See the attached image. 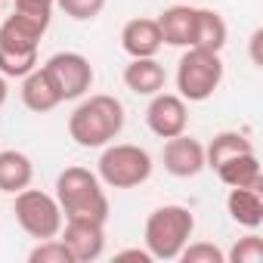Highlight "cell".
I'll list each match as a JSON object with an SVG mask.
<instances>
[{
  "label": "cell",
  "mask_w": 263,
  "mask_h": 263,
  "mask_svg": "<svg viewBox=\"0 0 263 263\" xmlns=\"http://www.w3.org/2000/svg\"><path fill=\"white\" fill-rule=\"evenodd\" d=\"M124 121H127V115H124L121 99H115L108 93L81 96L78 108L68 118V137L81 149H102L118 140V134L124 130Z\"/></svg>",
  "instance_id": "obj_1"
},
{
  "label": "cell",
  "mask_w": 263,
  "mask_h": 263,
  "mask_svg": "<svg viewBox=\"0 0 263 263\" xmlns=\"http://www.w3.org/2000/svg\"><path fill=\"white\" fill-rule=\"evenodd\" d=\"M56 201L62 217H87V220H108V195L102 180L87 167H65L56 177Z\"/></svg>",
  "instance_id": "obj_2"
},
{
  "label": "cell",
  "mask_w": 263,
  "mask_h": 263,
  "mask_svg": "<svg viewBox=\"0 0 263 263\" xmlns=\"http://www.w3.org/2000/svg\"><path fill=\"white\" fill-rule=\"evenodd\" d=\"M195 232V214L183 204H161L146 220V251L152 260H177Z\"/></svg>",
  "instance_id": "obj_3"
},
{
  "label": "cell",
  "mask_w": 263,
  "mask_h": 263,
  "mask_svg": "<svg viewBox=\"0 0 263 263\" xmlns=\"http://www.w3.org/2000/svg\"><path fill=\"white\" fill-rule=\"evenodd\" d=\"M152 155L134 143H108L96 161V177L111 189H137L152 177Z\"/></svg>",
  "instance_id": "obj_4"
},
{
  "label": "cell",
  "mask_w": 263,
  "mask_h": 263,
  "mask_svg": "<svg viewBox=\"0 0 263 263\" xmlns=\"http://www.w3.org/2000/svg\"><path fill=\"white\" fill-rule=\"evenodd\" d=\"M223 81V59L220 53L201 50V47H186L177 65V90L186 102H204L217 93Z\"/></svg>",
  "instance_id": "obj_5"
},
{
  "label": "cell",
  "mask_w": 263,
  "mask_h": 263,
  "mask_svg": "<svg viewBox=\"0 0 263 263\" xmlns=\"http://www.w3.org/2000/svg\"><path fill=\"white\" fill-rule=\"evenodd\" d=\"M13 214H16V223L22 226V232H28V235L37 238V241L56 238L59 229H62V223H65L56 195L41 192V189H28V186H25L22 192H16Z\"/></svg>",
  "instance_id": "obj_6"
},
{
  "label": "cell",
  "mask_w": 263,
  "mask_h": 263,
  "mask_svg": "<svg viewBox=\"0 0 263 263\" xmlns=\"http://www.w3.org/2000/svg\"><path fill=\"white\" fill-rule=\"evenodd\" d=\"M41 68H44L47 78L53 81V87H56V93H59L62 102L81 99V96H87L90 87H93V65H90V59L81 56V53H71V50L53 53Z\"/></svg>",
  "instance_id": "obj_7"
},
{
  "label": "cell",
  "mask_w": 263,
  "mask_h": 263,
  "mask_svg": "<svg viewBox=\"0 0 263 263\" xmlns=\"http://www.w3.org/2000/svg\"><path fill=\"white\" fill-rule=\"evenodd\" d=\"M62 245L71 251L74 263H90L99 260L105 251V223L87 220V217H68L59 229Z\"/></svg>",
  "instance_id": "obj_8"
},
{
  "label": "cell",
  "mask_w": 263,
  "mask_h": 263,
  "mask_svg": "<svg viewBox=\"0 0 263 263\" xmlns=\"http://www.w3.org/2000/svg\"><path fill=\"white\" fill-rule=\"evenodd\" d=\"M50 28V16H31L13 10V16L4 19L0 25V50L7 53H37L41 37Z\"/></svg>",
  "instance_id": "obj_9"
},
{
  "label": "cell",
  "mask_w": 263,
  "mask_h": 263,
  "mask_svg": "<svg viewBox=\"0 0 263 263\" xmlns=\"http://www.w3.org/2000/svg\"><path fill=\"white\" fill-rule=\"evenodd\" d=\"M146 124L158 140H171V137L186 134V127H189L186 99L180 93H164V90L155 93L149 108H146Z\"/></svg>",
  "instance_id": "obj_10"
},
{
  "label": "cell",
  "mask_w": 263,
  "mask_h": 263,
  "mask_svg": "<svg viewBox=\"0 0 263 263\" xmlns=\"http://www.w3.org/2000/svg\"><path fill=\"white\" fill-rule=\"evenodd\" d=\"M161 161H164V171L171 177H180V180H189V177H198L204 171V146L186 134L180 137H171L164 143V152H161Z\"/></svg>",
  "instance_id": "obj_11"
},
{
  "label": "cell",
  "mask_w": 263,
  "mask_h": 263,
  "mask_svg": "<svg viewBox=\"0 0 263 263\" xmlns=\"http://www.w3.org/2000/svg\"><path fill=\"white\" fill-rule=\"evenodd\" d=\"M121 47L130 59H143V56H155L164 47L158 19H130L121 28Z\"/></svg>",
  "instance_id": "obj_12"
},
{
  "label": "cell",
  "mask_w": 263,
  "mask_h": 263,
  "mask_svg": "<svg viewBox=\"0 0 263 263\" xmlns=\"http://www.w3.org/2000/svg\"><path fill=\"white\" fill-rule=\"evenodd\" d=\"M124 84L130 93L137 96H155L164 90L167 84V71L155 56H143V59H130L124 68Z\"/></svg>",
  "instance_id": "obj_13"
},
{
  "label": "cell",
  "mask_w": 263,
  "mask_h": 263,
  "mask_svg": "<svg viewBox=\"0 0 263 263\" xmlns=\"http://www.w3.org/2000/svg\"><path fill=\"white\" fill-rule=\"evenodd\" d=\"M195 7H189V4H177V7H167L164 13H161V19H158V28H161V37H164V44H171V47H192V41H195Z\"/></svg>",
  "instance_id": "obj_14"
},
{
  "label": "cell",
  "mask_w": 263,
  "mask_h": 263,
  "mask_svg": "<svg viewBox=\"0 0 263 263\" xmlns=\"http://www.w3.org/2000/svg\"><path fill=\"white\" fill-rule=\"evenodd\" d=\"M217 177L232 189H263V174H260V161H257V152H241V155H232L226 161H220L217 167Z\"/></svg>",
  "instance_id": "obj_15"
},
{
  "label": "cell",
  "mask_w": 263,
  "mask_h": 263,
  "mask_svg": "<svg viewBox=\"0 0 263 263\" xmlns=\"http://www.w3.org/2000/svg\"><path fill=\"white\" fill-rule=\"evenodd\" d=\"M22 102L34 115H47V111H53L62 102L59 93H56V87H53V81L47 78V71L41 65L22 78Z\"/></svg>",
  "instance_id": "obj_16"
},
{
  "label": "cell",
  "mask_w": 263,
  "mask_h": 263,
  "mask_svg": "<svg viewBox=\"0 0 263 263\" xmlns=\"http://www.w3.org/2000/svg\"><path fill=\"white\" fill-rule=\"evenodd\" d=\"M31 180H34V164L25 152H16V149L0 152V192L16 195L25 186H31Z\"/></svg>",
  "instance_id": "obj_17"
},
{
  "label": "cell",
  "mask_w": 263,
  "mask_h": 263,
  "mask_svg": "<svg viewBox=\"0 0 263 263\" xmlns=\"http://www.w3.org/2000/svg\"><path fill=\"white\" fill-rule=\"evenodd\" d=\"M226 211H229V217L238 226L260 229V223H263V198H260V189H238V186H232L229 195H226Z\"/></svg>",
  "instance_id": "obj_18"
},
{
  "label": "cell",
  "mask_w": 263,
  "mask_h": 263,
  "mask_svg": "<svg viewBox=\"0 0 263 263\" xmlns=\"http://www.w3.org/2000/svg\"><path fill=\"white\" fill-rule=\"evenodd\" d=\"M226 41H229V28H226L223 16L217 10H198L195 13V41H192V47L220 53L226 47Z\"/></svg>",
  "instance_id": "obj_19"
},
{
  "label": "cell",
  "mask_w": 263,
  "mask_h": 263,
  "mask_svg": "<svg viewBox=\"0 0 263 263\" xmlns=\"http://www.w3.org/2000/svg\"><path fill=\"white\" fill-rule=\"evenodd\" d=\"M241 152H254L251 140L245 134H238V130H223V134H217L211 140V146L204 149V167H217L220 161L232 158V155H241Z\"/></svg>",
  "instance_id": "obj_20"
},
{
  "label": "cell",
  "mask_w": 263,
  "mask_h": 263,
  "mask_svg": "<svg viewBox=\"0 0 263 263\" xmlns=\"http://www.w3.org/2000/svg\"><path fill=\"white\" fill-rule=\"evenodd\" d=\"M28 263H74V257L62 245V238H44L37 241V248H31Z\"/></svg>",
  "instance_id": "obj_21"
},
{
  "label": "cell",
  "mask_w": 263,
  "mask_h": 263,
  "mask_svg": "<svg viewBox=\"0 0 263 263\" xmlns=\"http://www.w3.org/2000/svg\"><path fill=\"white\" fill-rule=\"evenodd\" d=\"M37 68V53H7L0 50V74L4 78H25L28 71Z\"/></svg>",
  "instance_id": "obj_22"
},
{
  "label": "cell",
  "mask_w": 263,
  "mask_h": 263,
  "mask_svg": "<svg viewBox=\"0 0 263 263\" xmlns=\"http://www.w3.org/2000/svg\"><path fill=\"white\" fill-rule=\"evenodd\" d=\"M229 263H263V238L251 229V235L238 238L226 257Z\"/></svg>",
  "instance_id": "obj_23"
},
{
  "label": "cell",
  "mask_w": 263,
  "mask_h": 263,
  "mask_svg": "<svg viewBox=\"0 0 263 263\" xmlns=\"http://www.w3.org/2000/svg\"><path fill=\"white\" fill-rule=\"evenodd\" d=\"M56 7L74 22H93L105 10V0H56Z\"/></svg>",
  "instance_id": "obj_24"
},
{
  "label": "cell",
  "mask_w": 263,
  "mask_h": 263,
  "mask_svg": "<svg viewBox=\"0 0 263 263\" xmlns=\"http://www.w3.org/2000/svg\"><path fill=\"white\" fill-rule=\"evenodd\" d=\"M177 260H183V263H226V254L211 241H189Z\"/></svg>",
  "instance_id": "obj_25"
},
{
  "label": "cell",
  "mask_w": 263,
  "mask_h": 263,
  "mask_svg": "<svg viewBox=\"0 0 263 263\" xmlns=\"http://www.w3.org/2000/svg\"><path fill=\"white\" fill-rule=\"evenodd\" d=\"M53 7H56V0H16V10L31 13V16H50L53 19Z\"/></svg>",
  "instance_id": "obj_26"
},
{
  "label": "cell",
  "mask_w": 263,
  "mask_h": 263,
  "mask_svg": "<svg viewBox=\"0 0 263 263\" xmlns=\"http://www.w3.org/2000/svg\"><path fill=\"white\" fill-rule=\"evenodd\" d=\"M115 260H140V263H152V254H149V251H140V248H127V251H118Z\"/></svg>",
  "instance_id": "obj_27"
},
{
  "label": "cell",
  "mask_w": 263,
  "mask_h": 263,
  "mask_svg": "<svg viewBox=\"0 0 263 263\" xmlns=\"http://www.w3.org/2000/svg\"><path fill=\"white\" fill-rule=\"evenodd\" d=\"M7 96H10V87H7V78L0 74V108H4V102H7Z\"/></svg>",
  "instance_id": "obj_28"
}]
</instances>
